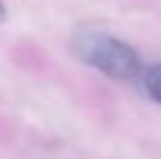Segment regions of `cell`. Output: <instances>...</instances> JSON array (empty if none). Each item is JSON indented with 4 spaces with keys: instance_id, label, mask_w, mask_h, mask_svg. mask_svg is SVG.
<instances>
[{
    "instance_id": "2",
    "label": "cell",
    "mask_w": 161,
    "mask_h": 159,
    "mask_svg": "<svg viewBox=\"0 0 161 159\" xmlns=\"http://www.w3.org/2000/svg\"><path fill=\"white\" fill-rule=\"evenodd\" d=\"M142 84H145V91L154 98L157 103H161V63L149 65V68L142 73Z\"/></svg>"
},
{
    "instance_id": "3",
    "label": "cell",
    "mask_w": 161,
    "mask_h": 159,
    "mask_svg": "<svg viewBox=\"0 0 161 159\" xmlns=\"http://www.w3.org/2000/svg\"><path fill=\"white\" fill-rule=\"evenodd\" d=\"M5 16H7V9H5L3 0H0V21H5Z\"/></svg>"
},
{
    "instance_id": "1",
    "label": "cell",
    "mask_w": 161,
    "mask_h": 159,
    "mask_svg": "<svg viewBox=\"0 0 161 159\" xmlns=\"http://www.w3.org/2000/svg\"><path fill=\"white\" fill-rule=\"evenodd\" d=\"M77 52L89 65L112 80H133L142 68L136 49L112 35H84L77 40Z\"/></svg>"
}]
</instances>
